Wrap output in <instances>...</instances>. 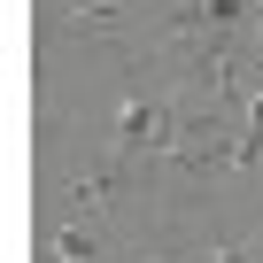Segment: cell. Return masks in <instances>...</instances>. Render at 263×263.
Instances as JSON below:
<instances>
[{"instance_id": "6da1fadb", "label": "cell", "mask_w": 263, "mask_h": 263, "mask_svg": "<svg viewBox=\"0 0 263 263\" xmlns=\"http://www.w3.org/2000/svg\"><path fill=\"white\" fill-rule=\"evenodd\" d=\"M209 263H255V255H248V248H232V240H224V248H209Z\"/></svg>"}]
</instances>
